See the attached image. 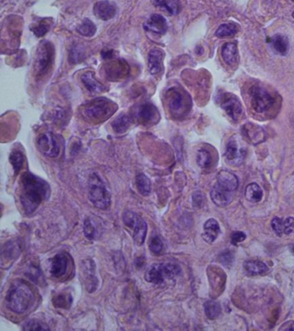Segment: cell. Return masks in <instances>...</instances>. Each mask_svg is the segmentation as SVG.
<instances>
[{"instance_id": "obj_3", "label": "cell", "mask_w": 294, "mask_h": 331, "mask_svg": "<svg viewBox=\"0 0 294 331\" xmlns=\"http://www.w3.org/2000/svg\"><path fill=\"white\" fill-rule=\"evenodd\" d=\"M116 105L106 98H98L87 103L83 107V115L92 121H102L116 111Z\"/></svg>"}, {"instance_id": "obj_49", "label": "cell", "mask_w": 294, "mask_h": 331, "mask_svg": "<svg viewBox=\"0 0 294 331\" xmlns=\"http://www.w3.org/2000/svg\"><path fill=\"white\" fill-rule=\"evenodd\" d=\"M171 1H173V2H175V3H177L179 0H171Z\"/></svg>"}, {"instance_id": "obj_50", "label": "cell", "mask_w": 294, "mask_h": 331, "mask_svg": "<svg viewBox=\"0 0 294 331\" xmlns=\"http://www.w3.org/2000/svg\"><path fill=\"white\" fill-rule=\"evenodd\" d=\"M292 18H294V12H292Z\"/></svg>"}, {"instance_id": "obj_2", "label": "cell", "mask_w": 294, "mask_h": 331, "mask_svg": "<svg viewBox=\"0 0 294 331\" xmlns=\"http://www.w3.org/2000/svg\"><path fill=\"white\" fill-rule=\"evenodd\" d=\"M33 301V292L24 281H18L12 284L6 295L7 306L15 313L22 314L25 312Z\"/></svg>"}, {"instance_id": "obj_17", "label": "cell", "mask_w": 294, "mask_h": 331, "mask_svg": "<svg viewBox=\"0 0 294 331\" xmlns=\"http://www.w3.org/2000/svg\"><path fill=\"white\" fill-rule=\"evenodd\" d=\"M68 259L63 254H58L52 259L50 273L54 278L62 277L67 271Z\"/></svg>"}, {"instance_id": "obj_4", "label": "cell", "mask_w": 294, "mask_h": 331, "mask_svg": "<svg viewBox=\"0 0 294 331\" xmlns=\"http://www.w3.org/2000/svg\"><path fill=\"white\" fill-rule=\"evenodd\" d=\"M181 269L174 263H156L150 266L145 274V279L150 283L162 284L166 280H172L180 275Z\"/></svg>"}, {"instance_id": "obj_12", "label": "cell", "mask_w": 294, "mask_h": 331, "mask_svg": "<svg viewBox=\"0 0 294 331\" xmlns=\"http://www.w3.org/2000/svg\"><path fill=\"white\" fill-rule=\"evenodd\" d=\"M94 13L104 21H108L117 15V6L109 0H101L94 6Z\"/></svg>"}, {"instance_id": "obj_47", "label": "cell", "mask_w": 294, "mask_h": 331, "mask_svg": "<svg viewBox=\"0 0 294 331\" xmlns=\"http://www.w3.org/2000/svg\"><path fill=\"white\" fill-rule=\"evenodd\" d=\"M112 53H113L112 50L104 51L102 52V57L104 59H109L112 56Z\"/></svg>"}, {"instance_id": "obj_39", "label": "cell", "mask_w": 294, "mask_h": 331, "mask_svg": "<svg viewBox=\"0 0 294 331\" xmlns=\"http://www.w3.org/2000/svg\"><path fill=\"white\" fill-rule=\"evenodd\" d=\"M31 30L37 37H41L48 33L49 30V24L46 21H40L31 27Z\"/></svg>"}, {"instance_id": "obj_36", "label": "cell", "mask_w": 294, "mask_h": 331, "mask_svg": "<svg viewBox=\"0 0 294 331\" xmlns=\"http://www.w3.org/2000/svg\"><path fill=\"white\" fill-rule=\"evenodd\" d=\"M83 230H84L85 236L88 240L93 241L96 238L98 230H97L96 225L94 224L90 218H86V220L84 221Z\"/></svg>"}, {"instance_id": "obj_20", "label": "cell", "mask_w": 294, "mask_h": 331, "mask_svg": "<svg viewBox=\"0 0 294 331\" xmlns=\"http://www.w3.org/2000/svg\"><path fill=\"white\" fill-rule=\"evenodd\" d=\"M223 60L229 66L237 64L238 60V49L236 42H227L223 46Z\"/></svg>"}, {"instance_id": "obj_34", "label": "cell", "mask_w": 294, "mask_h": 331, "mask_svg": "<svg viewBox=\"0 0 294 331\" xmlns=\"http://www.w3.org/2000/svg\"><path fill=\"white\" fill-rule=\"evenodd\" d=\"M154 2L156 6L168 12L170 15H176L180 12L177 3L173 2L171 0H154Z\"/></svg>"}, {"instance_id": "obj_15", "label": "cell", "mask_w": 294, "mask_h": 331, "mask_svg": "<svg viewBox=\"0 0 294 331\" xmlns=\"http://www.w3.org/2000/svg\"><path fill=\"white\" fill-rule=\"evenodd\" d=\"M137 116L139 120L144 124L154 123L160 117L156 106L150 103L143 104L139 107Z\"/></svg>"}, {"instance_id": "obj_8", "label": "cell", "mask_w": 294, "mask_h": 331, "mask_svg": "<svg viewBox=\"0 0 294 331\" xmlns=\"http://www.w3.org/2000/svg\"><path fill=\"white\" fill-rule=\"evenodd\" d=\"M249 96L253 109L258 113H262L269 110L274 103V99L270 93L258 85H255L250 88Z\"/></svg>"}, {"instance_id": "obj_33", "label": "cell", "mask_w": 294, "mask_h": 331, "mask_svg": "<svg viewBox=\"0 0 294 331\" xmlns=\"http://www.w3.org/2000/svg\"><path fill=\"white\" fill-rule=\"evenodd\" d=\"M110 71L109 77H123V75H126L128 71V67H127L125 61H115V63L111 64V67L107 69Z\"/></svg>"}, {"instance_id": "obj_43", "label": "cell", "mask_w": 294, "mask_h": 331, "mask_svg": "<svg viewBox=\"0 0 294 331\" xmlns=\"http://www.w3.org/2000/svg\"><path fill=\"white\" fill-rule=\"evenodd\" d=\"M246 239V235L242 231H237L232 234L231 236V242L232 244L237 245L240 242H243Z\"/></svg>"}, {"instance_id": "obj_11", "label": "cell", "mask_w": 294, "mask_h": 331, "mask_svg": "<svg viewBox=\"0 0 294 331\" xmlns=\"http://www.w3.org/2000/svg\"><path fill=\"white\" fill-rule=\"evenodd\" d=\"M225 155L230 164L238 166L244 161L246 156V150L243 147L239 146L238 142L232 138L227 144Z\"/></svg>"}, {"instance_id": "obj_10", "label": "cell", "mask_w": 294, "mask_h": 331, "mask_svg": "<svg viewBox=\"0 0 294 331\" xmlns=\"http://www.w3.org/2000/svg\"><path fill=\"white\" fill-rule=\"evenodd\" d=\"M221 106L225 110L231 119L237 122L240 119L241 116H243V106L241 105L240 101L238 100L236 96L231 93H225L222 98Z\"/></svg>"}, {"instance_id": "obj_22", "label": "cell", "mask_w": 294, "mask_h": 331, "mask_svg": "<svg viewBox=\"0 0 294 331\" xmlns=\"http://www.w3.org/2000/svg\"><path fill=\"white\" fill-rule=\"evenodd\" d=\"M81 81L90 93H100L105 91V86L97 81L93 72L85 73L81 76Z\"/></svg>"}, {"instance_id": "obj_19", "label": "cell", "mask_w": 294, "mask_h": 331, "mask_svg": "<svg viewBox=\"0 0 294 331\" xmlns=\"http://www.w3.org/2000/svg\"><path fill=\"white\" fill-rule=\"evenodd\" d=\"M216 184L230 191H236L238 186V179L234 173L229 171H221L216 176Z\"/></svg>"}, {"instance_id": "obj_35", "label": "cell", "mask_w": 294, "mask_h": 331, "mask_svg": "<svg viewBox=\"0 0 294 331\" xmlns=\"http://www.w3.org/2000/svg\"><path fill=\"white\" fill-rule=\"evenodd\" d=\"M10 162L12 165L16 174H18L21 170L23 165H24V156L23 153L21 151H18V150L13 151L10 155Z\"/></svg>"}, {"instance_id": "obj_32", "label": "cell", "mask_w": 294, "mask_h": 331, "mask_svg": "<svg viewBox=\"0 0 294 331\" xmlns=\"http://www.w3.org/2000/svg\"><path fill=\"white\" fill-rule=\"evenodd\" d=\"M77 31L82 36H87V37L93 36L97 32L96 25L93 24V22L91 21L90 19L86 18L84 21L79 25Z\"/></svg>"}, {"instance_id": "obj_52", "label": "cell", "mask_w": 294, "mask_h": 331, "mask_svg": "<svg viewBox=\"0 0 294 331\" xmlns=\"http://www.w3.org/2000/svg\"><path fill=\"white\" fill-rule=\"evenodd\" d=\"M293 252H294V248H293Z\"/></svg>"}, {"instance_id": "obj_13", "label": "cell", "mask_w": 294, "mask_h": 331, "mask_svg": "<svg viewBox=\"0 0 294 331\" xmlns=\"http://www.w3.org/2000/svg\"><path fill=\"white\" fill-rule=\"evenodd\" d=\"M144 30L156 35H164L168 30V22L163 16L156 13L145 22Z\"/></svg>"}, {"instance_id": "obj_29", "label": "cell", "mask_w": 294, "mask_h": 331, "mask_svg": "<svg viewBox=\"0 0 294 331\" xmlns=\"http://www.w3.org/2000/svg\"><path fill=\"white\" fill-rule=\"evenodd\" d=\"M238 32V27L234 23H229V24H221L219 27L217 28L216 31V36L219 38H225V37H231L237 35Z\"/></svg>"}, {"instance_id": "obj_31", "label": "cell", "mask_w": 294, "mask_h": 331, "mask_svg": "<svg viewBox=\"0 0 294 331\" xmlns=\"http://www.w3.org/2000/svg\"><path fill=\"white\" fill-rule=\"evenodd\" d=\"M136 186H137V190L141 195H143V196L150 195V191H151V184H150V179L143 173H139L136 177Z\"/></svg>"}, {"instance_id": "obj_14", "label": "cell", "mask_w": 294, "mask_h": 331, "mask_svg": "<svg viewBox=\"0 0 294 331\" xmlns=\"http://www.w3.org/2000/svg\"><path fill=\"white\" fill-rule=\"evenodd\" d=\"M210 197L216 206L225 207L231 203L233 194L232 191H228L216 184L210 191Z\"/></svg>"}, {"instance_id": "obj_27", "label": "cell", "mask_w": 294, "mask_h": 331, "mask_svg": "<svg viewBox=\"0 0 294 331\" xmlns=\"http://www.w3.org/2000/svg\"><path fill=\"white\" fill-rule=\"evenodd\" d=\"M245 197L249 202L257 203V202H260L263 197V191L259 185L255 183H252L247 186L246 190H245Z\"/></svg>"}, {"instance_id": "obj_42", "label": "cell", "mask_w": 294, "mask_h": 331, "mask_svg": "<svg viewBox=\"0 0 294 331\" xmlns=\"http://www.w3.org/2000/svg\"><path fill=\"white\" fill-rule=\"evenodd\" d=\"M284 232L286 235L294 233V218H286L284 221Z\"/></svg>"}, {"instance_id": "obj_44", "label": "cell", "mask_w": 294, "mask_h": 331, "mask_svg": "<svg viewBox=\"0 0 294 331\" xmlns=\"http://www.w3.org/2000/svg\"><path fill=\"white\" fill-rule=\"evenodd\" d=\"M234 256L233 254H231V252H225L224 254H221L220 256V261L224 264V265H230L233 261Z\"/></svg>"}, {"instance_id": "obj_37", "label": "cell", "mask_w": 294, "mask_h": 331, "mask_svg": "<svg viewBox=\"0 0 294 331\" xmlns=\"http://www.w3.org/2000/svg\"><path fill=\"white\" fill-rule=\"evenodd\" d=\"M197 163L201 168H207L211 165V155L205 149L199 150L197 155Z\"/></svg>"}, {"instance_id": "obj_51", "label": "cell", "mask_w": 294, "mask_h": 331, "mask_svg": "<svg viewBox=\"0 0 294 331\" xmlns=\"http://www.w3.org/2000/svg\"><path fill=\"white\" fill-rule=\"evenodd\" d=\"M291 1H293V2H294V0H291Z\"/></svg>"}, {"instance_id": "obj_46", "label": "cell", "mask_w": 294, "mask_h": 331, "mask_svg": "<svg viewBox=\"0 0 294 331\" xmlns=\"http://www.w3.org/2000/svg\"><path fill=\"white\" fill-rule=\"evenodd\" d=\"M279 330H291L294 331V321H287V322L283 323L282 326L279 328Z\"/></svg>"}, {"instance_id": "obj_9", "label": "cell", "mask_w": 294, "mask_h": 331, "mask_svg": "<svg viewBox=\"0 0 294 331\" xmlns=\"http://www.w3.org/2000/svg\"><path fill=\"white\" fill-rule=\"evenodd\" d=\"M37 147L41 153L51 158L57 157L60 153V147L57 141L49 132H46L40 136L37 139Z\"/></svg>"}, {"instance_id": "obj_1", "label": "cell", "mask_w": 294, "mask_h": 331, "mask_svg": "<svg viewBox=\"0 0 294 331\" xmlns=\"http://www.w3.org/2000/svg\"><path fill=\"white\" fill-rule=\"evenodd\" d=\"M21 185L20 201L26 214L33 213L43 201L49 198L50 186L48 183L33 173H24Z\"/></svg>"}, {"instance_id": "obj_38", "label": "cell", "mask_w": 294, "mask_h": 331, "mask_svg": "<svg viewBox=\"0 0 294 331\" xmlns=\"http://www.w3.org/2000/svg\"><path fill=\"white\" fill-rule=\"evenodd\" d=\"M23 329L24 330H48L49 327L46 325L45 323L37 321V320H31L24 324Z\"/></svg>"}, {"instance_id": "obj_45", "label": "cell", "mask_w": 294, "mask_h": 331, "mask_svg": "<svg viewBox=\"0 0 294 331\" xmlns=\"http://www.w3.org/2000/svg\"><path fill=\"white\" fill-rule=\"evenodd\" d=\"M192 198H193V205L194 206H197V207L201 206L202 204H203V197H202L200 192H195Z\"/></svg>"}, {"instance_id": "obj_5", "label": "cell", "mask_w": 294, "mask_h": 331, "mask_svg": "<svg viewBox=\"0 0 294 331\" xmlns=\"http://www.w3.org/2000/svg\"><path fill=\"white\" fill-rule=\"evenodd\" d=\"M89 200L93 206L100 210L108 209L111 206V193L96 174L91 177Z\"/></svg>"}, {"instance_id": "obj_40", "label": "cell", "mask_w": 294, "mask_h": 331, "mask_svg": "<svg viewBox=\"0 0 294 331\" xmlns=\"http://www.w3.org/2000/svg\"><path fill=\"white\" fill-rule=\"evenodd\" d=\"M150 248L154 254H159L163 249V243H162V240L158 236L153 237L150 241Z\"/></svg>"}, {"instance_id": "obj_18", "label": "cell", "mask_w": 294, "mask_h": 331, "mask_svg": "<svg viewBox=\"0 0 294 331\" xmlns=\"http://www.w3.org/2000/svg\"><path fill=\"white\" fill-rule=\"evenodd\" d=\"M168 105L172 112L180 113L185 107V99L180 91L171 89L168 93Z\"/></svg>"}, {"instance_id": "obj_48", "label": "cell", "mask_w": 294, "mask_h": 331, "mask_svg": "<svg viewBox=\"0 0 294 331\" xmlns=\"http://www.w3.org/2000/svg\"><path fill=\"white\" fill-rule=\"evenodd\" d=\"M292 125H293V128H294V114H293V116H292Z\"/></svg>"}, {"instance_id": "obj_23", "label": "cell", "mask_w": 294, "mask_h": 331, "mask_svg": "<svg viewBox=\"0 0 294 331\" xmlns=\"http://www.w3.org/2000/svg\"><path fill=\"white\" fill-rule=\"evenodd\" d=\"M204 232L203 234V238L207 242H213L219 235L220 227L218 223L213 218H210L205 222L204 224Z\"/></svg>"}, {"instance_id": "obj_7", "label": "cell", "mask_w": 294, "mask_h": 331, "mask_svg": "<svg viewBox=\"0 0 294 331\" xmlns=\"http://www.w3.org/2000/svg\"><path fill=\"white\" fill-rule=\"evenodd\" d=\"M123 224L133 230V239L135 244H143L148 231V224L143 218L135 212L126 211L123 215Z\"/></svg>"}, {"instance_id": "obj_41", "label": "cell", "mask_w": 294, "mask_h": 331, "mask_svg": "<svg viewBox=\"0 0 294 331\" xmlns=\"http://www.w3.org/2000/svg\"><path fill=\"white\" fill-rule=\"evenodd\" d=\"M272 228L278 236H281L284 232V222L279 218H274L271 223Z\"/></svg>"}, {"instance_id": "obj_24", "label": "cell", "mask_w": 294, "mask_h": 331, "mask_svg": "<svg viewBox=\"0 0 294 331\" xmlns=\"http://www.w3.org/2000/svg\"><path fill=\"white\" fill-rule=\"evenodd\" d=\"M268 42L270 43L272 48L276 51L278 54L285 55L288 53L289 41L286 36L280 35V34H276L269 39Z\"/></svg>"}, {"instance_id": "obj_6", "label": "cell", "mask_w": 294, "mask_h": 331, "mask_svg": "<svg viewBox=\"0 0 294 331\" xmlns=\"http://www.w3.org/2000/svg\"><path fill=\"white\" fill-rule=\"evenodd\" d=\"M54 59V48L51 42L42 41L35 57V71L37 76H43L51 68Z\"/></svg>"}, {"instance_id": "obj_28", "label": "cell", "mask_w": 294, "mask_h": 331, "mask_svg": "<svg viewBox=\"0 0 294 331\" xmlns=\"http://www.w3.org/2000/svg\"><path fill=\"white\" fill-rule=\"evenodd\" d=\"M86 58V50L83 46L81 44L72 45L70 48L69 57L68 60L72 64H79L81 63Z\"/></svg>"}, {"instance_id": "obj_16", "label": "cell", "mask_w": 294, "mask_h": 331, "mask_svg": "<svg viewBox=\"0 0 294 331\" xmlns=\"http://www.w3.org/2000/svg\"><path fill=\"white\" fill-rule=\"evenodd\" d=\"M163 58L164 54L159 48H153L150 50L148 57V65L151 75H158L162 72Z\"/></svg>"}, {"instance_id": "obj_21", "label": "cell", "mask_w": 294, "mask_h": 331, "mask_svg": "<svg viewBox=\"0 0 294 331\" xmlns=\"http://www.w3.org/2000/svg\"><path fill=\"white\" fill-rule=\"evenodd\" d=\"M243 134L246 136V138L250 141V143L257 144L264 140V132L263 129L254 124V123H248L247 125L243 127Z\"/></svg>"}, {"instance_id": "obj_30", "label": "cell", "mask_w": 294, "mask_h": 331, "mask_svg": "<svg viewBox=\"0 0 294 331\" xmlns=\"http://www.w3.org/2000/svg\"><path fill=\"white\" fill-rule=\"evenodd\" d=\"M204 312L209 319H216L221 314V306L218 303L215 301L205 302L204 305Z\"/></svg>"}, {"instance_id": "obj_25", "label": "cell", "mask_w": 294, "mask_h": 331, "mask_svg": "<svg viewBox=\"0 0 294 331\" xmlns=\"http://www.w3.org/2000/svg\"><path fill=\"white\" fill-rule=\"evenodd\" d=\"M243 267H244L245 271L249 275H252V276L264 275L269 271V269L267 268L266 264L261 262L260 260H255V259L247 260L246 262L244 263Z\"/></svg>"}, {"instance_id": "obj_26", "label": "cell", "mask_w": 294, "mask_h": 331, "mask_svg": "<svg viewBox=\"0 0 294 331\" xmlns=\"http://www.w3.org/2000/svg\"><path fill=\"white\" fill-rule=\"evenodd\" d=\"M133 119L128 114H121L115 118L111 123V127L116 133H124L129 129L132 124Z\"/></svg>"}]
</instances>
